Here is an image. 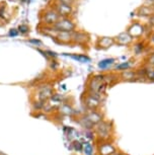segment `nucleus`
Masks as SVG:
<instances>
[{
    "label": "nucleus",
    "instance_id": "nucleus-11",
    "mask_svg": "<svg viewBox=\"0 0 154 155\" xmlns=\"http://www.w3.org/2000/svg\"><path fill=\"white\" fill-rule=\"evenodd\" d=\"M115 146L110 142H101L98 145V153L100 155H112L114 152H116Z\"/></svg>",
    "mask_w": 154,
    "mask_h": 155
},
{
    "label": "nucleus",
    "instance_id": "nucleus-1",
    "mask_svg": "<svg viewBox=\"0 0 154 155\" xmlns=\"http://www.w3.org/2000/svg\"><path fill=\"white\" fill-rule=\"evenodd\" d=\"M107 85L104 82V74L91 75L86 82V93L95 96L103 101Z\"/></svg>",
    "mask_w": 154,
    "mask_h": 155
},
{
    "label": "nucleus",
    "instance_id": "nucleus-21",
    "mask_svg": "<svg viewBox=\"0 0 154 155\" xmlns=\"http://www.w3.org/2000/svg\"><path fill=\"white\" fill-rule=\"evenodd\" d=\"M71 146L74 151L81 152L83 150V143H81L80 141H77V140H74V141L71 143Z\"/></svg>",
    "mask_w": 154,
    "mask_h": 155
},
{
    "label": "nucleus",
    "instance_id": "nucleus-16",
    "mask_svg": "<svg viewBox=\"0 0 154 155\" xmlns=\"http://www.w3.org/2000/svg\"><path fill=\"white\" fill-rule=\"evenodd\" d=\"M116 59L114 58H109V59H104V60H101L98 62V68L101 69V70H104L106 69L107 67H110L111 65L115 63Z\"/></svg>",
    "mask_w": 154,
    "mask_h": 155
},
{
    "label": "nucleus",
    "instance_id": "nucleus-5",
    "mask_svg": "<svg viewBox=\"0 0 154 155\" xmlns=\"http://www.w3.org/2000/svg\"><path fill=\"white\" fill-rule=\"evenodd\" d=\"M56 31H67L73 33L77 31V25L71 17H61L58 21L52 27Z\"/></svg>",
    "mask_w": 154,
    "mask_h": 155
},
{
    "label": "nucleus",
    "instance_id": "nucleus-10",
    "mask_svg": "<svg viewBox=\"0 0 154 155\" xmlns=\"http://www.w3.org/2000/svg\"><path fill=\"white\" fill-rule=\"evenodd\" d=\"M86 116V118L91 122L92 125H97L100 122H101L103 120V115L101 114L98 110H87V112L84 114Z\"/></svg>",
    "mask_w": 154,
    "mask_h": 155
},
{
    "label": "nucleus",
    "instance_id": "nucleus-25",
    "mask_svg": "<svg viewBox=\"0 0 154 155\" xmlns=\"http://www.w3.org/2000/svg\"><path fill=\"white\" fill-rule=\"evenodd\" d=\"M28 42L31 43V44H33L34 46H37V47H42V46H44V44H43L42 41L38 40V39H30V40H28Z\"/></svg>",
    "mask_w": 154,
    "mask_h": 155
},
{
    "label": "nucleus",
    "instance_id": "nucleus-33",
    "mask_svg": "<svg viewBox=\"0 0 154 155\" xmlns=\"http://www.w3.org/2000/svg\"><path fill=\"white\" fill-rule=\"evenodd\" d=\"M151 40H152V42H154V35L152 36V39H151Z\"/></svg>",
    "mask_w": 154,
    "mask_h": 155
},
{
    "label": "nucleus",
    "instance_id": "nucleus-12",
    "mask_svg": "<svg viewBox=\"0 0 154 155\" xmlns=\"http://www.w3.org/2000/svg\"><path fill=\"white\" fill-rule=\"evenodd\" d=\"M115 42L121 46H128L133 42V37L128 31H124L115 38Z\"/></svg>",
    "mask_w": 154,
    "mask_h": 155
},
{
    "label": "nucleus",
    "instance_id": "nucleus-31",
    "mask_svg": "<svg viewBox=\"0 0 154 155\" xmlns=\"http://www.w3.org/2000/svg\"><path fill=\"white\" fill-rule=\"evenodd\" d=\"M5 25V23H4L3 21H2L1 19H0V27H1V25Z\"/></svg>",
    "mask_w": 154,
    "mask_h": 155
},
{
    "label": "nucleus",
    "instance_id": "nucleus-19",
    "mask_svg": "<svg viewBox=\"0 0 154 155\" xmlns=\"http://www.w3.org/2000/svg\"><path fill=\"white\" fill-rule=\"evenodd\" d=\"M17 30H18V33H19L20 35H22V36H27V35L30 34V31H31V27L28 25V23H21V25H18Z\"/></svg>",
    "mask_w": 154,
    "mask_h": 155
},
{
    "label": "nucleus",
    "instance_id": "nucleus-8",
    "mask_svg": "<svg viewBox=\"0 0 154 155\" xmlns=\"http://www.w3.org/2000/svg\"><path fill=\"white\" fill-rule=\"evenodd\" d=\"M82 102L83 106L85 107V109L87 110H98L100 107L101 106V101L98 99L95 96L89 94V93H84V95L82 96Z\"/></svg>",
    "mask_w": 154,
    "mask_h": 155
},
{
    "label": "nucleus",
    "instance_id": "nucleus-22",
    "mask_svg": "<svg viewBox=\"0 0 154 155\" xmlns=\"http://www.w3.org/2000/svg\"><path fill=\"white\" fill-rule=\"evenodd\" d=\"M51 101H53L54 102H58V104H61V102H64L65 97H64L62 94H59V93H54V95L52 96Z\"/></svg>",
    "mask_w": 154,
    "mask_h": 155
},
{
    "label": "nucleus",
    "instance_id": "nucleus-28",
    "mask_svg": "<svg viewBox=\"0 0 154 155\" xmlns=\"http://www.w3.org/2000/svg\"><path fill=\"white\" fill-rule=\"evenodd\" d=\"M148 63H149L151 66L154 67V54H152L149 58H148Z\"/></svg>",
    "mask_w": 154,
    "mask_h": 155
},
{
    "label": "nucleus",
    "instance_id": "nucleus-18",
    "mask_svg": "<svg viewBox=\"0 0 154 155\" xmlns=\"http://www.w3.org/2000/svg\"><path fill=\"white\" fill-rule=\"evenodd\" d=\"M154 10L150 6H141L140 8H138V14L140 15H153Z\"/></svg>",
    "mask_w": 154,
    "mask_h": 155
},
{
    "label": "nucleus",
    "instance_id": "nucleus-4",
    "mask_svg": "<svg viewBox=\"0 0 154 155\" xmlns=\"http://www.w3.org/2000/svg\"><path fill=\"white\" fill-rule=\"evenodd\" d=\"M39 18H40V25H45V27H53L55 23L61 18V16L53 7L48 5L46 8H43L40 11Z\"/></svg>",
    "mask_w": 154,
    "mask_h": 155
},
{
    "label": "nucleus",
    "instance_id": "nucleus-17",
    "mask_svg": "<svg viewBox=\"0 0 154 155\" xmlns=\"http://www.w3.org/2000/svg\"><path fill=\"white\" fill-rule=\"evenodd\" d=\"M121 77L123 78L124 80H134L137 75H136V72L132 71V70H126V71H123V73L121 74Z\"/></svg>",
    "mask_w": 154,
    "mask_h": 155
},
{
    "label": "nucleus",
    "instance_id": "nucleus-26",
    "mask_svg": "<svg viewBox=\"0 0 154 155\" xmlns=\"http://www.w3.org/2000/svg\"><path fill=\"white\" fill-rule=\"evenodd\" d=\"M19 35L18 30L17 28H10L9 31H8V36L10 38H16Z\"/></svg>",
    "mask_w": 154,
    "mask_h": 155
},
{
    "label": "nucleus",
    "instance_id": "nucleus-3",
    "mask_svg": "<svg viewBox=\"0 0 154 155\" xmlns=\"http://www.w3.org/2000/svg\"><path fill=\"white\" fill-rule=\"evenodd\" d=\"M34 99L42 102H48L54 95V87L48 82L38 84L34 91Z\"/></svg>",
    "mask_w": 154,
    "mask_h": 155
},
{
    "label": "nucleus",
    "instance_id": "nucleus-29",
    "mask_svg": "<svg viewBox=\"0 0 154 155\" xmlns=\"http://www.w3.org/2000/svg\"><path fill=\"white\" fill-rule=\"evenodd\" d=\"M112 155H125V154H123V153H121V152H119V151H116V152H114Z\"/></svg>",
    "mask_w": 154,
    "mask_h": 155
},
{
    "label": "nucleus",
    "instance_id": "nucleus-34",
    "mask_svg": "<svg viewBox=\"0 0 154 155\" xmlns=\"http://www.w3.org/2000/svg\"><path fill=\"white\" fill-rule=\"evenodd\" d=\"M151 1H153V2H154V0H151Z\"/></svg>",
    "mask_w": 154,
    "mask_h": 155
},
{
    "label": "nucleus",
    "instance_id": "nucleus-13",
    "mask_svg": "<svg viewBox=\"0 0 154 155\" xmlns=\"http://www.w3.org/2000/svg\"><path fill=\"white\" fill-rule=\"evenodd\" d=\"M59 114L62 116H69V117H73L75 115V110L72 107L71 104H62L61 106L59 107Z\"/></svg>",
    "mask_w": 154,
    "mask_h": 155
},
{
    "label": "nucleus",
    "instance_id": "nucleus-27",
    "mask_svg": "<svg viewBox=\"0 0 154 155\" xmlns=\"http://www.w3.org/2000/svg\"><path fill=\"white\" fill-rule=\"evenodd\" d=\"M60 1L63 2V3H65V4H67V5H70V6L74 7V5H75V3H76L77 0H60Z\"/></svg>",
    "mask_w": 154,
    "mask_h": 155
},
{
    "label": "nucleus",
    "instance_id": "nucleus-30",
    "mask_svg": "<svg viewBox=\"0 0 154 155\" xmlns=\"http://www.w3.org/2000/svg\"><path fill=\"white\" fill-rule=\"evenodd\" d=\"M150 22L154 25V15H152V16L150 17Z\"/></svg>",
    "mask_w": 154,
    "mask_h": 155
},
{
    "label": "nucleus",
    "instance_id": "nucleus-15",
    "mask_svg": "<svg viewBox=\"0 0 154 155\" xmlns=\"http://www.w3.org/2000/svg\"><path fill=\"white\" fill-rule=\"evenodd\" d=\"M64 56H68L72 58L73 60H76L78 62L80 63H88L90 62V58H89L87 55H77V54H67V53H64Z\"/></svg>",
    "mask_w": 154,
    "mask_h": 155
},
{
    "label": "nucleus",
    "instance_id": "nucleus-6",
    "mask_svg": "<svg viewBox=\"0 0 154 155\" xmlns=\"http://www.w3.org/2000/svg\"><path fill=\"white\" fill-rule=\"evenodd\" d=\"M51 7H53L55 10L59 13L61 17H71L73 15L74 12V7L67 5L63 2H61L60 0H52L49 3Z\"/></svg>",
    "mask_w": 154,
    "mask_h": 155
},
{
    "label": "nucleus",
    "instance_id": "nucleus-35",
    "mask_svg": "<svg viewBox=\"0 0 154 155\" xmlns=\"http://www.w3.org/2000/svg\"><path fill=\"white\" fill-rule=\"evenodd\" d=\"M45 1H47V0H45Z\"/></svg>",
    "mask_w": 154,
    "mask_h": 155
},
{
    "label": "nucleus",
    "instance_id": "nucleus-2",
    "mask_svg": "<svg viewBox=\"0 0 154 155\" xmlns=\"http://www.w3.org/2000/svg\"><path fill=\"white\" fill-rule=\"evenodd\" d=\"M113 130H114V128H113L112 122L103 120L98 124L94 125L93 129H92V132L97 136V141L106 142L112 137Z\"/></svg>",
    "mask_w": 154,
    "mask_h": 155
},
{
    "label": "nucleus",
    "instance_id": "nucleus-14",
    "mask_svg": "<svg viewBox=\"0 0 154 155\" xmlns=\"http://www.w3.org/2000/svg\"><path fill=\"white\" fill-rule=\"evenodd\" d=\"M77 123L83 129H85L86 131H91L92 129H93V127H94V126L91 124V122L86 118V116L84 115V114L78 117V118H77Z\"/></svg>",
    "mask_w": 154,
    "mask_h": 155
},
{
    "label": "nucleus",
    "instance_id": "nucleus-20",
    "mask_svg": "<svg viewBox=\"0 0 154 155\" xmlns=\"http://www.w3.org/2000/svg\"><path fill=\"white\" fill-rule=\"evenodd\" d=\"M83 153L85 155H93V146L90 142L86 141L83 143Z\"/></svg>",
    "mask_w": 154,
    "mask_h": 155
},
{
    "label": "nucleus",
    "instance_id": "nucleus-32",
    "mask_svg": "<svg viewBox=\"0 0 154 155\" xmlns=\"http://www.w3.org/2000/svg\"><path fill=\"white\" fill-rule=\"evenodd\" d=\"M0 155H6V154L3 153V152H1V151H0Z\"/></svg>",
    "mask_w": 154,
    "mask_h": 155
},
{
    "label": "nucleus",
    "instance_id": "nucleus-9",
    "mask_svg": "<svg viewBox=\"0 0 154 155\" xmlns=\"http://www.w3.org/2000/svg\"><path fill=\"white\" fill-rule=\"evenodd\" d=\"M115 38H110V37H101L98 38L97 41V48L98 50H106L109 48H111L113 45H115Z\"/></svg>",
    "mask_w": 154,
    "mask_h": 155
},
{
    "label": "nucleus",
    "instance_id": "nucleus-24",
    "mask_svg": "<svg viewBox=\"0 0 154 155\" xmlns=\"http://www.w3.org/2000/svg\"><path fill=\"white\" fill-rule=\"evenodd\" d=\"M146 78L154 81V68H146Z\"/></svg>",
    "mask_w": 154,
    "mask_h": 155
},
{
    "label": "nucleus",
    "instance_id": "nucleus-23",
    "mask_svg": "<svg viewBox=\"0 0 154 155\" xmlns=\"http://www.w3.org/2000/svg\"><path fill=\"white\" fill-rule=\"evenodd\" d=\"M117 70H121V71H126V70L130 69V63L129 62H124L117 66Z\"/></svg>",
    "mask_w": 154,
    "mask_h": 155
},
{
    "label": "nucleus",
    "instance_id": "nucleus-7",
    "mask_svg": "<svg viewBox=\"0 0 154 155\" xmlns=\"http://www.w3.org/2000/svg\"><path fill=\"white\" fill-rule=\"evenodd\" d=\"M72 42L73 45H78L81 47L88 46L90 42V36L84 31H75L72 33Z\"/></svg>",
    "mask_w": 154,
    "mask_h": 155
}]
</instances>
